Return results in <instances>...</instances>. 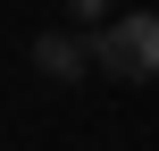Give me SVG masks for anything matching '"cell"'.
Wrapping results in <instances>:
<instances>
[{"instance_id":"obj_1","label":"cell","mask_w":159,"mask_h":151,"mask_svg":"<svg viewBox=\"0 0 159 151\" xmlns=\"http://www.w3.org/2000/svg\"><path fill=\"white\" fill-rule=\"evenodd\" d=\"M92 67H109L117 84H151L159 76V8H126L92 34Z\"/></svg>"},{"instance_id":"obj_2","label":"cell","mask_w":159,"mask_h":151,"mask_svg":"<svg viewBox=\"0 0 159 151\" xmlns=\"http://www.w3.org/2000/svg\"><path fill=\"white\" fill-rule=\"evenodd\" d=\"M34 67H42L50 84H75V76H92V42H75V34H42V42H34Z\"/></svg>"},{"instance_id":"obj_3","label":"cell","mask_w":159,"mask_h":151,"mask_svg":"<svg viewBox=\"0 0 159 151\" xmlns=\"http://www.w3.org/2000/svg\"><path fill=\"white\" fill-rule=\"evenodd\" d=\"M59 8H67L75 25H109V0H59Z\"/></svg>"}]
</instances>
